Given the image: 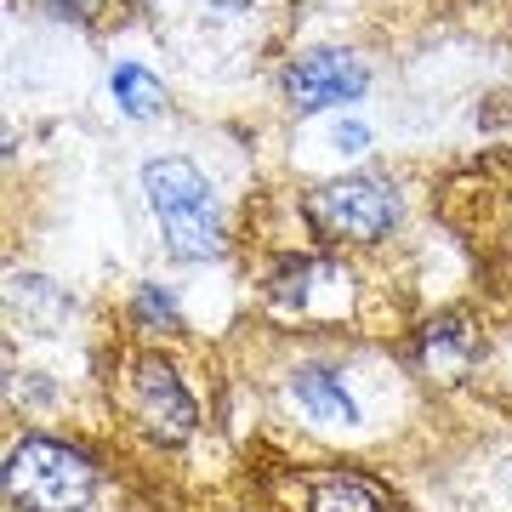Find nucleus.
<instances>
[{
	"label": "nucleus",
	"instance_id": "6",
	"mask_svg": "<svg viewBox=\"0 0 512 512\" xmlns=\"http://www.w3.org/2000/svg\"><path fill=\"white\" fill-rule=\"evenodd\" d=\"M302 512H393L387 495L359 473H302Z\"/></svg>",
	"mask_w": 512,
	"mask_h": 512
},
{
	"label": "nucleus",
	"instance_id": "3",
	"mask_svg": "<svg viewBox=\"0 0 512 512\" xmlns=\"http://www.w3.org/2000/svg\"><path fill=\"white\" fill-rule=\"evenodd\" d=\"M308 217L319 234L330 239H382L399 217V205H393V188L376 183V177H342V183H325L319 194L308 200Z\"/></svg>",
	"mask_w": 512,
	"mask_h": 512
},
{
	"label": "nucleus",
	"instance_id": "2",
	"mask_svg": "<svg viewBox=\"0 0 512 512\" xmlns=\"http://www.w3.org/2000/svg\"><path fill=\"white\" fill-rule=\"evenodd\" d=\"M6 495L23 512H80L92 501V467L52 439H23L6 461Z\"/></svg>",
	"mask_w": 512,
	"mask_h": 512
},
{
	"label": "nucleus",
	"instance_id": "10",
	"mask_svg": "<svg viewBox=\"0 0 512 512\" xmlns=\"http://www.w3.org/2000/svg\"><path fill=\"white\" fill-rule=\"evenodd\" d=\"M330 143L342 148V154H359V148H365V143H370V131H365V126H359V120H342V126L330 131Z\"/></svg>",
	"mask_w": 512,
	"mask_h": 512
},
{
	"label": "nucleus",
	"instance_id": "8",
	"mask_svg": "<svg viewBox=\"0 0 512 512\" xmlns=\"http://www.w3.org/2000/svg\"><path fill=\"white\" fill-rule=\"evenodd\" d=\"M421 353H427V365L439 370L444 382H461V370L473 365V330L456 325V319H444V325H427V336H421Z\"/></svg>",
	"mask_w": 512,
	"mask_h": 512
},
{
	"label": "nucleus",
	"instance_id": "4",
	"mask_svg": "<svg viewBox=\"0 0 512 512\" xmlns=\"http://www.w3.org/2000/svg\"><path fill=\"white\" fill-rule=\"evenodd\" d=\"M126 410L131 421H143V433H154L160 444H183L194 433V399L183 393L177 370L165 359H137L126 376Z\"/></svg>",
	"mask_w": 512,
	"mask_h": 512
},
{
	"label": "nucleus",
	"instance_id": "9",
	"mask_svg": "<svg viewBox=\"0 0 512 512\" xmlns=\"http://www.w3.org/2000/svg\"><path fill=\"white\" fill-rule=\"evenodd\" d=\"M109 92H114V103H120L131 120H148V114H160V103H165L160 80H154L148 69H137V63H120V69H114Z\"/></svg>",
	"mask_w": 512,
	"mask_h": 512
},
{
	"label": "nucleus",
	"instance_id": "11",
	"mask_svg": "<svg viewBox=\"0 0 512 512\" xmlns=\"http://www.w3.org/2000/svg\"><path fill=\"white\" fill-rule=\"evenodd\" d=\"M137 313H143V319H160V325H177V313H171V302H165V296L154 291V285H148V291L137 296Z\"/></svg>",
	"mask_w": 512,
	"mask_h": 512
},
{
	"label": "nucleus",
	"instance_id": "5",
	"mask_svg": "<svg viewBox=\"0 0 512 512\" xmlns=\"http://www.w3.org/2000/svg\"><path fill=\"white\" fill-rule=\"evenodd\" d=\"M365 63L348 52H308L296 57V69L285 74V92H291V103L302 114L313 109H330V103H353V97L365 92Z\"/></svg>",
	"mask_w": 512,
	"mask_h": 512
},
{
	"label": "nucleus",
	"instance_id": "7",
	"mask_svg": "<svg viewBox=\"0 0 512 512\" xmlns=\"http://www.w3.org/2000/svg\"><path fill=\"white\" fill-rule=\"evenodd\" d=\"M291 393H296V404H302L313 421H342V427H353V421H359V404L348 399L342 376H336V370H325V365L296 370V376H291Z\"/></svg>",
	"mask_w": 512,
	"mask_h": 512
},
{
	"label": "nucleus",
	"instance_id": "1",
	"mask_svg": "<svg viewBox=\"0 0 512 512\" xmlns=\"http://www.w3.org/2000/svg\"><path fill=\"white\" fill-rule=\"evenodd\" d=\"M148 205L165 228V245L177 256H217L222 251V228H217V200L211 183L188 160H154L143 171Z\"/></svg>",
	"mask_w": 512,
	"mask_h": 512
},
{
	"label": "nucleus",
	"instance_id": "12",
	"mask_svg": "<svg viewBox=\"0 0 512 512\" xmlns=\"http://www.w3.org/2000/svg\"><path fill=\"white\" fill-rule=\"evenodd\" d=\"M46 6H52V12H63V18H92L103 0H46Z\"/></svg>",
	"mask_w": 512,
	"mask_h": 512
}]
</instances>
